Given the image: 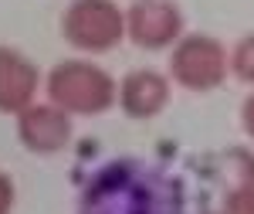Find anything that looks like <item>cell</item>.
<instances>
[{
  "mask_svg": "<svg viewBox=\"0 0 254 214\" xmlns=\"http://www.w3.org/2000/svg\"><path fill=\"white\" fill-rule=\"evenodd\" d=\"M78 214H183V184L146 160H112L88 180Z\"/></svg>",
  "mask_w": 254,
  "mask_h": 214,
  "instance_id": "cell-1",
  "label": "cell"
},
{
  "mask_svg": "<svg viewBox=\"0 0 254 214\" xmlns=\"http://www.w3.org/2000/svg\"><path fill=\"white\" fill-rule=\"evenodd\" d=\"M0 214H3V201H0Z\"/></svg>",
  "mask_w": 254,
  "mask_h": 214,
  "instance_id": "cell-2",
  "label": "cell"
}]
</instances>
